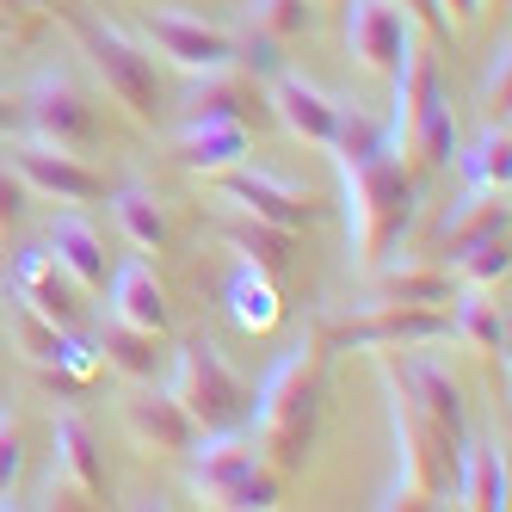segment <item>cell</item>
Here are the masks:
<instances>
[{
  "label": "cell",
  "mask_w": 512,
  "mask_h": 512,
  "mask_svg": "<svg viewBox=\"0 0 512 512\" xmlns=\"http://www.w3.org/2000/svg\"><path fill=\"white\" fill-rule=\"evenodd\" d=\"M161 389L192 414L198 432H210V426H241L247 420V401H253V389L241 383L235 364L216 352L210 334H192V340L173 346L167 371H161Z\"/></svg>",
  "instance_id": "3"
},
{
  "label": "cell",
  "mask_w": 512,
  "mask_h": 512,
  "mask_svg": "<svg viewBox=\"0 0 512 512\" xmlns=\"http://www.w3.org/2000/svg\"><path fill=\"white\" fill-rule=\"evenodd\" d=\"M463 186H482V192H506L512 186V130L506 118H482V130H475L469 142H457V161Z\"/></svg>",
  "instance_id": "21"
},
{
  "label": "cell",
  "mask_w": 512,
  "mask_h": 512,
  "mask_svg": "<svg viewBox=\"0 0 512 512\" xmlns=\"http://www.w3.org/2000/svg\"><path fill=\"white\" fill-rule=\"evenodd\" d=\"M408 25L414 19L401 13L395 0H340V44H346V56L364 68V75H389Z\"/></svg>",
  "instance_id": "13"
},
{
  "label": "cell",
  "mask_w": 512,
  "mask_h": 512,
  "mask_svg": "<svg viewBox=\"0 0 512 512\" xmlns=\"http://www.w3.org/2000/svg\"><path fill=\"white\" fill-rule=\"evenodd\" d=\"M25 216H31V192H25V179L0 161V235L25 229Z\"/></svg>",
  "instance_id": "29"
},
{
  "label": "cell",
  "mask_w": 512,
  "mask_h": 512,
  "mask_svg": "<svg viewBox=\"0 0 512 512\" xmlns=\"http://www.w3.org/2000/svg\"><path fill=\"white\" fill-rule=\"evenodd\" d=\"M0 161L25 179L31 198H56V204H93V198H105V173L93 161L68 155V149H50V142H31L19 130H13V142H7V155H0Z\"/></svg>",
  "instance_id": "9"
},
{
  "label": "cell",
  "mask_w": 512,
  "mask_h": 512,
  "mask_svg": "<svg viewBox=\"0 0 512 512\" xmlns=\"http://www.w3.org/2000/svg\"><path fill=\"white\" fill-rule=\"evenodd\" d=\"M340 167V198H346V253L358 272H371L383 253H395V241L414 223V161L383 142V124L358 118L346 105V136L340 149H327Z\"/></svg>",
  "instance_id": "1"
},
{
  "label": "cell",
  "mask_w": 512,
  "mask_h": 512,
  "mask_svg": "<svg viewBox=\"0 0 512 512\" xmlns=\"http://www.w3.org/2000/svg\"><path fill=\"white\" fill-rule=\"evenodd\" d=\"M19 136L93 161V149H99V105L68 68H38L31 87L19 93Z\"/></svg>",
  "instance_id": "5"
},
{
  "label": "cell",
  "mask_w": 512,
  "mask_h": 512,
  "mask_svg": "<svg viewBox=\"0 0 512 512\" xmlns=\"http://www.w3.org/2000/svg\"><path fill=\"white\" fill-rule=\"evenodd\" d=\"M13 124H19V99L0 87V130H13Z\"/></svg>",
  "instance_id": "32"
},
{
  "label": "cell",
  "mask_w": 512,
  "mask_h": 512,
  "mask_svg": "<svg viewBox=\"0 0 512 512\" xmlns=\"http://www.w3.org/2000/svg\"><path fill=\"white\" fill-rule=\"evenodd\" d=\"M315 13H321L315 0H247V25L266 31V38H278V44L315 31Z\"/></svg>",
  "instance_id": "26"
},
{
  "label": "cell",
  "mask_w": 512,
  "mask_h": 512,
  "mask_svg": "<svg viewBox=\"0 0 512 512\" xmlns=\"http://www.w3.org/2000/svg\"><path fill=\"white\" fill-rule=\"evenodd\" d=\"M506 229H488V235H475L469 247H457L451 260H445V272L457 278V284H482V290H500L506 284Z\"/></svg>",
  "instance_id": "24"
},
{
  "label": "cell",
  "mask_w": 512,
  "mask_h": 512,
  "mask_svg": "<svg viewBox=\"0 0 512 512\" xmlns=\"http://www.w3.org/2000/svg\"><path fill=\"white\" fill-rule=\"evenodd\" d=\"M223 315L235 334L247 340H266L272 327L284 321V297H278V278L260 266V260H247V253H235V266L223 278Z\"/></svg>",
  "instance_id": "16"
},
{
  "label": "cell",
  "mask_w": 512,
  "mask_h": 512,
  "mask_svg": "<svg viewBox=\"0 0 512 512\" xmlns=\"http://www.w3.org/2000/svg\"><path fill=\"white\" fill-rule=\"evenodd\" d=\"M93 352H99L105 371H118L124 383H149V377H161V371H167L161 340H155V334H142V327L112 321V315L93 327Z\"/></svg>",
  "instance_id": "20"
},
{
  "label": "cell",
  "mask_w": 512,
  "mask_h": 512,
  "mask_svg": "<svg viewBox=\"0 0 512 512\" xmlns=\"http://www.w3.org/2000/svg\"><path fill=\"white\" fill-rule=\"evenodd\" d=\"M167 149L173 161L186 167L192 179H216V173H229L253 155V136H247V118H216V112H186L173 124L167 136Z\"/></svg>",
  "instance_id": "11"
},
{
  "label": "cell",
  "mask_w": 512,
  "mask_h": 512,
  "mask_svg": "<svg viewBox=\"0 0 512 512\" xmlns=\"http://www.w3.org/2000/svg\"><path fill=\"white\" fill-rule=\"evenodd\" d=\"M179 457H186V469H192V494L204 506H216V512L229 506V494L247 482L253 469H266V451H260V438L247 432V420L241 426H210V432H198Z\"/></svg>",
  "instance_id": "7"
},
{
  "label": "cell",
  "mask_w": 512,
  "mask_h": 512,
  "mask_svg": "<svg viewBox=\"0 0 512 512\" xmlns=\"http://www.w3.org/2000/svg\"><path fill=\"white\" fill-rule=\"evenodd\" d=\"M105 204H112V223L136 253H161L167 247V210H161V198L149 186H118Z\"/></svg>",
  "instance_id": "22"
},
{
  "label": "cell",
  "mask_w": 512,
  "mask_h": 512,
  "mask_svg": "<svg viewBox=\"0 0 512 512\" xmlns=\"http://www.w3.org/2000/svg\"><path fill=\"white\" fill-rule=\"evenodd\" d=\"M44 247H50V260L75 278L81 290H99L105 284V272H112V253H105V235L93 229V216L81 210V204H68V210H56L50 223H44Z\"/></svg>",
  "instance_id": "17"
},
{
  "label": "cell",
  "mask_w": 512,
  "mask_h": 512,
  "mask_svg": "<svg viewBox=\"0 0 512 512\" xmlns=\"http://www.w3.org/2000/svg\"><path fill=\"white\" fill-rule=\"evenodd\" d=\"M75 31H81V56L93 68V81L124 105V118L161 124L167 99H161V75H155V50L142 38H130V31L112 25V19H81Z\"/></svg>",
  "instance_id": "4"
},
{
  "label": "cell",
  "mask_w": 512,
  "mask_h": 512,
  "mask_svg": "<svg viewBox=\"0 0 512 512\" xmlns=\"http://www.w3.org/2000/svg\"><path fill=\"white\" fill-rule=\"evenodd\" d=\"M210 192H216V204H223V210H241V216H253V223H272V229H290V235L315 223L309 192L290 186V179H278L272 167H253V161L216 173Z\"/></svg>",
  "instance_id": "8"
},
{
  "label": "cell",
  "mask_w": 512,
  "mask_h": 512,
  "mask_svg": "<svg viewBox=\"0 0 512 512\" xmlns=\"http://www.w3.org/2000/svg\"><path fill=\"white\" fill-rule=\"evenodd\" d=\"M451 500H457V506H475V512H506L512 475H506L500 445L463 438V445H457V463H451Z\"/></svg>",
  "instance_id": "18"
},
{
  "label": "cell",
  "mask_w": 512,
  "mask_h": 512,
  "mask_svg": "<svg viewBox=\"0 0 512 512\" xmlns=\"http://www.w3.org/2000/svg\"><path fill=\"white\" fill-rule=\"evenodd\" d=\"M19 482H25V438H19V414L0 408V506H19Z\"/></svg>",
  "instance_id": "28"
},
{
  "label": "cell",
  "mask_w": 512,
  "mask_h": 512,
  "mask_svg": "<svg viewBox=\"0 0 512 512\" xmlns=\"http://www.w3.org/2000/svg\"><path fill=\"white\" fill-rule=\"evenodd\" d=\"M488 229H506V192H482V186H469L457 198V210H445V223H438V253H451L469 247L475 235H488Z\"/></svg>",
  "instance_id": "23"
},
{
  "label": "cell",
  "mask_w": 512,
  "mask_h": 512,
  "mask_svg": "<svg viewBox=\"0 0 512 512\" xmlns=\"http://www.w3.org/2000/svg\"><path fill=\"white\" fill-rule=\"evenodd\" d=\"M506 99H512V38L500 31V44L488 50V68H482V87H475V105H482V118H506Z\"/></svg>",
  "instance_id": "27"
},
{
  "label": "cell",
  "mask_w": 512,
  "mask_h": 512,
  "mask_svg": "<svg viewBox=\"0 0 512 512\" xmlns=\"http://www.w3.org/2000/svg\"><path fill=\"white\" fill-rule=\"evenodd\" d=\"M118 426H124V438H130L136 451H186L192 438H198L192 414L161 389V377L124 383V395H118Z\"/></svg>",
  "instance_id": "12"
},
{
  "label": "cell",
  "mask_w": 512,
  "mask_h": 512,
  "mask_svg": "<svg viewBox=\"0 0 512 512\" xmlns=\"http://www.w3.org/2000/svg\"><path fill=\"white\" fill-rule=\"evenodd\" d=\"M247 414H253L247 432L260 438L272 469H303V457L315 445V420H321V352H315V340H297L260 377Z\"/></svg>",
  "instance_id": "2"
},
{
  "label": "cell",
  "mask_w": 512,
  "mask_h": 512,
  "mask_svg": "<svg viewBox=\"0 0 512 512\" xmlns=\"http://www.w3.org/2000/svg\"><path fill=\"white\" fill-rule=\"evenodd\" d=\"M401 13H408L426 38H451V25H445V7H438V0H395Z\"/></svg>",
  "instance_id": "30"
},
{
  "label": "cell",
  "mask_w": 512,
  "mask_h": 512,
  "mask_svg": "<svg viewBox=\"0 0 512 512\" xmlns=\"http://www.w3.org/2000/svg\"><path fill=\"white\" fill-rule=\"evenodd\" d=\"M438 7H445V25H451V38H457V31H475V25H482L488 0H438Z\"/></svg>",
  "instance_id": "31"
},
{
  "label": "cell",
  "mask_w": 512,
  "mask_h": 512,
  "mask_svg": "<svg viewBox=\"0 0 512 512\" xmlns=\"http://www.w3.org/2000/svg\"><path fill=\"white\" fill-rule=\"evenodd\" d=\"M142 44H149L161 62H173L179 75H223V68H235L241 56V31L216 25L192 7H149L142 13Z\"/></svg>",
  "instance_id": "6"
},
{
  "label": "cell",
  "mask_w": 512,
  "mask_h": 512,
  "mask_svg": "<svg viewBox=\"0 0 512 512\" xmlns=\"http://www.w3.org/2000/svg\"><path fill=\"white\" fill-rule=\"evenodd\" d=\"M229 247L247 253V260H260L266 272H278L290 260V229H272V223H253V216L229 210Z\"/></svg>",
  "instance_id": "25"
},
{
  "label": "cell",
  "mask_w": 512,
  "mask_h": 512,
  "mask_svg": "<svg viewBox=\"0 0 512 512\" xmlns=\"http://www.w3.org/2000/svg\"><path fill=\"white\" fill-rule=\"evenodd\" d=\"M266 105H272V118L284 124V136L309 142V149H340V136H346V105L327 93L321 81L278 68V75L266 81Z\"/></svg>",
  "instance_id": "10"
},
{
  "label": "cell",
  "mask_w": 512,
  "mask_h": 512,
  "mask_svg": "<svg viewBox=\"0 0 512 512\" xmlns=\"http://www.w3.org/2000/svg\"><path fill=\"white\" fill-rule=\"evenodd\" d=\"M445 309H451V315H445V334H451L463 352H482V358L506 352V309L494 303V290H482V284H457Z\"/></svg>",
  "instance_id": "19"
},
{
  "label": "cell",
  "mask_w": 512,
  "mask_h": 512,
  "mask_svg": "<svg viewBox=\"0 0 512 512\" xmlns=\"http://www.w3.org/2000/svg\"><path fill=\"white\" fill-rule=\"evenodd\" d=\"M105 315L112 321H124V327H142V334H155V340H167V327H173V309H167V290H161V278L149 272V260L142 253H130V260H118L112 272H105Z\"/></svg>",
  "instance_id": "15"
},
{
  "label": "cell",
  "mask_w": 512,
  "mask_h": 512,
  "mask_svg": "<svg viewBox=\"0 0 512 512\" xmlns=\"http://www.w3.org/2000/svg\"><path fill=\"white\" fill-rule=\"evenodd\" d=\"M50 494H68V500H99L105 494V457H99L93 426L81 414L50 420Z\"/></svg>",
  "instance_id": "14"
}]
</instances>
